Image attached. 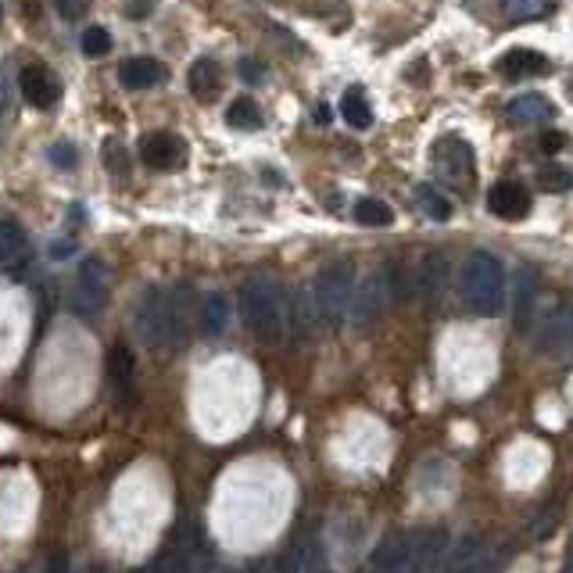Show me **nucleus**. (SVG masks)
Listing matches in <instances>:
<instances>
[{
  "mask_svg": "<svg viewBox=\"0 0 573 573\" xmlns=\"http://www.w3.org/2000/svg\"><path fill=\"white\" fill-rule=\"evenodd\" d=\"M240 308L244 319L262 341H283L291 330V305L283 294L280 280L269 273H255L240 287Z\"/></svg>",
  "mask_w": 573,
  "mask_h": 573,
  "instance_id": "nucleus-1",
  "label": "nucleus"
},
{
  "mask_svg": "<svg viewBox=\"0 0 573 573\" xmlns=\"http://www.w3.org/2000/svg\"><path fill=\"white\" fill-rule=\"evenodd\" d=\"M133 334L151 351L187 341L180 316H176V294H169L165 287H147L137 298V305H133Z\"/></svg>",
  "mask_w": 573,
  "mask_h": 573,
  "instance_id": "nucleus-2",
  "label": "nucleus"
},
{
  "mask_svg": "<svg viewBox=\"0 0 573 573\" xmlns=\"http://www.w3.org/2000/svg\"><path fill=\"white\" fill-rule=\"evenodd\" d=\"M462 298L477 316H498L505 305V269L491 251H473L462 266Z\"/></svg>",
  "mask_w": 573,
  "mask_h": 573,
  "instance_id": "nucleus-3",
  "label": "nucleus"
},
{
  "mask_svg": "<svg viewBox=\"0 0 573 573\" xmlns=\"http://www.w3.org/2000/svg\"><path fill=\"white\" fill-rule=\"evenodd\" d=\"M355 266L351 262H334L312 283V298H316L319 319L326 326H341L344 316L351 312V298H355Z\"/></svg>",
  "mask_w": 573,
  "mask_h": 573,
  "instance_id": "nucleus-4",
  "label": "nucleus"
},
{
  "mask_svg": "<svg viewBox=\"0 0 573 573\" xmlns=\"http://www.w3.org/2000/svg\"><path fill=\"white\" fill-rule=\"evenodd\" d=\"M108 294H112V276H108L104 262H97V258H86L83 266H79L76 280H72L69 308L76 312V316L94 319V316H101L104 305H108Z\"/></svg>",
  "mask_w": 573,
  "mask_h": 573,
  "instance_id": "nucleus-5",
  "label": "nucleus"
},
{
  "mask_svg": "<svg viewBox=\"0 0 573 573\" xmlns=\"http://www.w3.org/2000/svg\"><path fill=\"white\" fill-rule=\"evenodd\" d=\"M391 301H394V280L384 273V269L362 276V280L355 283V298H351V312H348L351 323L373 326L387 312Z\"/></svg>",
  "mask_w": 573,
  "mask_h": 573,
  "instance_id": "nucleus-6",
  "label": "nucleus"
},
{
  "mask_svg": "<svg viewBox=\"0 0 573 573\" xmlns=\"http://www.w3.org/2000/svg\"><path fill=\"white\" fill-rule=\"evenodd\" d=\"M495 570H498L495 552H491V548L484 545L477 534L452 541L445 566H441V573H495Z\"/></svg>",
  "mask_w": 573,
  "mask_h": 573,
  "instance_id": "nucleus-7",
  "label": "nucleus"
},
{
  "mask_svg": "<svg viewBox=\"0 0 573 573\" xmlns=\"http://www.w3.org/2000/svg\"><path fill=\"white\" fill-rule=\"evenodd\" d=\"M33 262V244H29V233L22 230L18 219L11 215H0V269L11 276H22Z\"/></svg>",
  "mask_w": 573,
  "mask_h": 573,
  "instance_id": "nucleus-8",
  "label": "nucleus"
},
{
  "mask_svg": "<svg viewBox=\"0 0 573 573\" xmlns=\"http://www.w3.org/2000/svg\"><path fill=\"white\" fill-rule=\"evenodd\" d=\"M538 351L552 359H573V305H559L545 323L538 326Z\"/></svg>",
  "mask_w": 573,
  "mask_h": 573,
  "instance_id": "nucleus-9",
  "label": "nucleus"
},
{
  "mask_svg": "<svg viewBox=\"0 0 573 573\" xmlns=\"http://www.w3.org/2000/svg\"><path fill=\"white\" fill-rule=\"evenodd\" d=\"M434 172L441 180L466 183L473 176V147L462 137H445L434 147Z\"/></svg>",
  "mask_w": 573,
  "mask_h": 573,
  "instance_id": "nucleus-10",
  "label": "nucleus"
},
{
  "mask_svg": "<svg viewBox=\"0 0 573 573\" xmlns=\"http://www.w3.org/2000/svg\"><path fill=\"white\" fill-rule=\"evenodd\" d=\"M140 158L158 172H176L187 165V144L176 133H151L140 144Z\"/></svg>",
  "mask_w": 573,
  "mask_h": 573,
  "instance_id": "nucleus-11",
  "label": "nucleus"
},
{
  "mask_svg": "<svg viewBox=\"0 0 573 573\" xmlns=\"http://www.w3.org/2000/svg\"><path fill=\"white\" fill-rule=\"evenodd\" d=\"M488 208L491 215H498L505 223H520V219H527V212H531V190L523 187L520 180H502L491 187Z\"/></svg>",
  "mask_w": 573,
  "mask_h": 573,
  "instance_id": "nucleus-12",
  "label": "nucleus"
},
{
  "mask_svg": "<svg viewBox=\"0 0 573 573\" xmlns=\"http://www.w3.org/2000/svg\"><path fill=\"white\" fill-rule=\"evenodd\" d=\"M448 548H452V538L445 531H423L412 534V563L409 573H441L448 559Z\"/></svg>",
  "mask_w": 573,
  "mask_h": 573,
  "instance_id": "nucleus-13",
  "label": "nucleus"
},
{
  "mask_svg": "<svg viewBox=\"0 0 573 573\" xmlns=\"http://www.w3.org/2000/svg\"><path fill=\"white\" fill-rule=\"evenodd\" d=\"M18 86H22V94H26V101L33 104V108H54L61 97L58 76H54L47 65H29V69H22Z\"/></svg>",
  "mask_w": 573,
  "mask_h": 573,
  "instance_id": "nucleus-14",
  "label": "nucleus"
},
{
  "mask_svg": "<svg viewBox=\"0 0 573 573\" xmlns=\"http://www.w3.org/2000/svg\"><path fill=\"white\" fill-rule=\"evenodd\" d=\"M534 308H538V273L531 266H520L513 276V323L516 330H531Z\"/></svg>",
  "mask_w": 573,
  "mask_h": 573,
  "instance_id": "nucleus-15",
  "label": "nucleus"
},
{
  "mask_svg": "<svg viewBox=\"0 0 573 573\" xmlns=\"http://www.w3.org/2000/svg\"><path fill=\"white\" fill-rule=\"evenodd\" d=\"M412 563V534H398L377 545L369 556V573H409Z\"/></svg>",
  "mask_w": 573,
  "mask_h": 573,
  "instance_id": "nucleus-16",
  "label": "nucleus"
},
{
  "mask_svg": "<svg viewBox=\"0 0 573 573\" xmlns=\"http://www.w3.org/2000/svg\"><path fill=\"white\" fill-rule=\"evenodd\" d=\"M319 563H323L319 548L312 541H305V545H294L287 552H280V556H273L269 563H262L255 573H312L319 570Z\"/></svg>",
  "mask_w": 573,
  "mask_h": 573,
  "instance_id": "nucleus-17",
  "label": "nucleus"
},
{
  "mask_svg": "<svg viewBox=\"0 0 573 573\" xmlns=\"http://www.w3.org/2000/svg\"><path fill=\"white\" fill-rule=\"evenodd\" d=\"M165 79H169V72H165L162 61L154 58H129L119 69V83L126 90H151V86H162Z\"/></svg>",
  "mask_w": 573,
  "mask_h": 573,
  "instance_id": "nucleus-18",
  "label": "nucleus"
},
{
  "mask_svg": "<svg viewBox=\"0 0 573 573\" xmlns=\"http://www.w3.org/2000/svg\"><path fill=\"white\" fill-rule=\"evenodd\" d=\"M552 69L548 58L541 51H527V47H516V51H505L498 58V72L505 79H531V76H545Z\"/></svg>",
  "mask_w": 573,
  "mask_h": 573,
  "instance_id": "nucleus-19",
  "label": "nucleus"
},
{
  "mask_svg": "<svg viewBox=\"0 0 573 573\" xmlns=\"http://www.w3.org/2000/svg\"><path fill=\"white\" fill-rule=\"evenodd\" d=\"M187 86H190V94H194L201 104L215 101L219 90H223V65L212 61V58H197L194 65H190Z\"/></svg>",
  "mask_w": 573,
  "mask_h": 573,
  "instance_id": "nucleus-20",
  "label": "nucleus"
},
{
  "mask_svg": "<svg viewBox=\"0 0 573 573\" xmlns=\"http://www.w3.org/2000/svg\"><path fill=\"white\" fill-rule=\"evenodd\" d=\"M412 283H416V294H420L423 301H434L448 283V258L430 251V255L420 262V269H416V280Z\"/></svg>",
  "mask_w": 573,
  "mask_h": 573,
  "instance_id": "nucleus-21",
  "label": "nucleus"
},
{
  "mask_svg": "<svg viewBox=\"0 0 573 573\" xmlns=\"http://www.w3.org/2000/svg\"><path fill=\"white\" fill-rule=\"evenodd\" d=\"M108 373H112V387L119 394L122 405H133V394H137V369H133V355L126 348H112L108 355Z\"/></svg>",
  "mask_w": 573,
  "mask_h": 573,
  "instance_id": "nucleus-22",
  "label": "nucleus"
},
{
  "mask_svg": "<svg viewBox=\"0 0 573 573\" xmlns=\"http://www.w3.org/2000/svg\"><path fill=\"white\" fill-rule=\"evenodd\" d=\"M505 115L527 126V122H548L556 115V108H552V101H548L545 94H520L505 104Z\"/></svg>",
  "mask_w": 573,
  "mask_h": 573,
  "instance_id": "nucleus-23",
  "label": "nucleus"
},
{
  "mask_svg": "<svg viewBox=\"0 0 573 573\" xmlns=\"http://www.w3.org/2000/svg\"><path fill=\"white\" fill-rule=\"evenodd\" d=\"M230 316H233V308H230V298H226V294L212 291L205 301H201V330H205L208 337H223L226 326H230Z\"/></svg>",
  "mask_w": 573,
  "mask_h": 573,
  "instance_id": "nucleus-24",
  "label": "nucleus"
},
{
  "mask_svg": "<svg viewBox=\"0 0 573 573\" xmlns=\"http://www.w3.org/2000/svg\"><path fill=\"white\" fill-rule=\"evenodd\" d=\"M412 197H416V205L423 208V215L434 219V223H448L455 215V205L448 201V194L445 190H437L434 183H420V187L412 190Z\"/></svg>",
  "mask_w": 573,
  "mask_h": 573,
  "instance_id": "nucleus-25",
  "label": "nucleus"
},
{
  "mask_svg": "<svg viewBox=\"0 0 573 573\" xmlns=\"http://www.w3.org/2000/svg\"><path fill=\"white\" fill-rule=\"evenodd\" d=\"M341 115H344V122H348L351 129H369V126H373V104H369L366 90H359V86L344 90Z\"/></svg>",
  "mask_w": 573,
  "mask_h": 573,
  "instance_id": "nucleus-26",
  "label": "nucleus"
},
{
  "mask_svg": "<svg viewBox=\"0 0 573 573\" xmlns=\"http://www.w3.org/2000/svg\"><path fill=\"white\" fill-rule=\"evenodd\" d=\"M351 215H355V223H359V226H373V230L394 223L391 205H387V201H380V197H359V201H355V208H351Z\"/></svg>",
  "mask_w": 573,
  "mask_h": 573,
  "instance_id": "nucleus-27",
  "label": "nucleus"
},
{
  "mask_svg": "<svg viewBox=\"0 0 573 573\" xmlns=\"http://www.w3.org/2000/svg\"><path fill=\"white\" fill-rule=\"evenodd\" d=\"M226 122H230L233 129L255 133V129H262V108H258L255 97H237V101L226 108Z\"/></svg>",
  "mask_w": 573,
  "mask_h": 573,
  "instance_id": "nucleus-28",
  "label": "nucleus"
},
{
  "mask_svg": "<svg viewBox=\"0 0 573 573\" xmlns=\"http://www.w3.org/2000/svg\"><path fill=\"white\" fill-rule=\"evenodd\" d=\"M502 11L509 22H538L552 11V0H502Z\"/></svg>",
  "mask_w": 573,
  "mask_h": 573,
  "instance_id": "nucleus-29",
  "label": "nucleus"
},
{
  "mask_svg": "<svg viewBox=\"0 0 573 573\" xmlns=\"http://www.w3.org/2000/svg\"><path fill=\"white\" fill-rule=\"evenodd\" d=\"M79 47H83L86 58H104V54H112V33L101 26L86 29L83 40H79Z\"/></svg>",
  "mask_w": 573,
  "mask_h": 573,
  "instance_id": "nucleus-30",
  "label": "nucleus"
},
{
  "mask_svg": "<svg viewBox=\"0 0 573 573\" xmlns=\"http://www.w3.org/2000/svg\"><path fill=\"white\" fill-rule=\"evenodd\" d=\"M541 187H545L548 194H563V190L573 187V172H566L563 165H545V169H541Z\"/></svg>",
  "mask_w": 573,
  "mask_h": 573,
  "instance_id": "nucleus-31",
  "label": "nucleus"
},
{
  "mask_svg": "<svg viewBox=\"0 0 573 573\" xmlns=\"http://www.w3.org/2000/svg\"><path fill=\"white\" fill-rule=\"evenodd\" d=\"M54 4H58V15L65 18V22H79V18L90 11L94 0H54Z\"/></svg>",
  "mask_w": 573,
  "mask_h": 573,
  "instance_id": "nucleus-32",
  "label": "nucleus"
},
{
  "mask_svg": "<svg viewBox=\"0 0 573 573\" xmlns=\"http://www.w3.org/2000/svg\"><path fill=\"white\" fill-rule=\"evenodd\" d=\"M51 162L58 165V169H76V162H79L76 147H72V144H54L51 147Z\"/></svg>",
  "mask_w": 573,
  "mask_h": 573,
  "instance_id": "nucleus-33",
  "label": "nucleus"
},
{
  "mask_svg": "<svg viewBox=\"0 0 573 573\" xmlns=\"http://www.w3.org/2000/svg\"><path fill=\"white\" fill-rule=\"evenodd\" d=\"M541 147H545V151H552V154L563 151V147H566V133H559V129H548L545 137H541Z\"/></svg>",
  "mask_w": 573,
  "mask_h": 573,
  "instance_id": "nucleus-34",
  "label": "nucleus"
},
{
  "mask_svg": "<svg viewBox=\"0 0 573 573\" xmlns=\"http://www.w3.org/2000/svg\"><path fill=\"white\" fill-rule=\"evenodd\" d=\"M154 11V0H126V15L129 18H147Z\"/></svg>",
  "mask_w": 573,
  "mask_h": 573,
  "instance_id": "nucleus-35",
  "label": "nucleus"
},
{
  "mask_svg": "<svg viewBox=\"0 0 573 573\" xmlns=\"http://www.w3.org/2000/svg\"><path fill=\"white\" fill-rule=\"evenodd\" d=\"M43 573H69V556H65V552H54V556L43 563Z\"/></svg>",
  "mask_w": 573,
  "mask_h": 573,
  "instance_id": "nucleus-36",
  "label": "nucleus"
},
{
  "mask_svg": "<svg viewBox=\"0 0 573 573\" xmlns=\"http://www.w3.org/2000/svg\"><path fill=\"white\" fill-rule=\"evenodd\" d=\"M8 101H11V83H8V72L0 69V115L8 112Z\"/></svg>",
  "mask_w": 573,
  "mask_h": 573,
  "instance_id": "nucleus-37",
  "label": "nucleus"
},
{
  "mask_svg": "<svg viewBox=\"0 0 573 573\" xmlns=\"http://www.w3.org/2000/svg\"><path fill=\"white\" fill-rule=\"evenodd\" d=\"M108 162H112V169L115 172H126V154H119V144H108Z\"/></svg>",
  "mask_w": 573,
  "mask_h": 573,
  "instance_id": "nucleus-38",
  "label": "nucleus"
},
{
  "mask_svg": "<svg viewBox=\"0 0 573 573\" xmlns=\"http://www.w3.org/2000/svg\"><path fill=\"white\" fill-rule=\"evenodd\" d=\"M240 76L248 79V83H258V79H262V69H258V61H244V65H240Z\"/></svg>",
  "mask_w": 573,
  "mask_h": 573,
  "instance_id": "nucleus-39",
  "label": "nucleus"
},
{
  "mask_svg": "<svg viewBox=\"0 0 573 573\" xmlns=\"http://www.w3.org/2000/svg\"><path fill=\"white\" fill-rule=\"evenodd\" d=\"M72 255V244H54V258H65Z\"/></svg>",
  "mask_w": 573,
  "mask_h": 573,
  "instance_id": "nucleus-40",
  "label": "nucleus"
},
{
  "mask_svg": "<svg viewBox=\"0 0 573 573\" xmlns=\"http://www.w3.org/2000/svg\"><path fill=\"white\" fill-rule=\"evenodd\" d=\"M563 573H573V548H570V556H566V563H563Z\"/></svg>",
  "mask_w": 573,
  "mask_h": 573,
  "instance_id": "nucleus-41",
  "label": "nucleus"
},
{
  "mask_svg": "<svg viewBox=\"0 0 573 573\" xmlns=\"http://www.w3.org/2000/svg\"><path fill=\"white\" fill-rule=\"evenodd\" d=\"M129 573H158L154 566H140V570H129Z\"/></svg>",
  "mask_w": 573,
  "mask_h": 573,
  "instance_id": "nucleus-42",
  "label": "nucleus"
},
{
  "mask_svg": "<svg viewBox=\"0 0 573 573\" xmlns=\"http://www.w3.org/2000/svg\"><path fill=\"white\" fill-rule=\"evenodd\" d=\"M0 8H4V0H0Z\"/></svg>",
  "mask_w": 573,
  "mask_h": 573,
  "instance_id": "nucleus-43",
  "label": "nucleus"
}]
</instances>
